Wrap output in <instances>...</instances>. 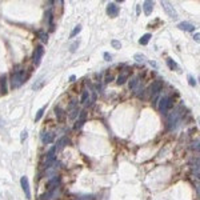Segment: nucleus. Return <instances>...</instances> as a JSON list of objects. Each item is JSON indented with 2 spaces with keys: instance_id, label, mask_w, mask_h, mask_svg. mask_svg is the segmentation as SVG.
Returning <instances> with one entry per match:
<instances>
[{
  "instance_id": "37",
  "label": "nucleus",
  "mask_w": 200,
  "mask_h": 200,
  "mask_svg": "<svg viewBox=\"0 0 200 200\" xmlns=\"http://www.w3.org/2000/svg\"><path fill=\"white\" fill-rule=\"evenodd\" d=\"M193 39H195L196 41H199V32H196L195 35H193Z\"/></svg>"
},
{
  "instance_id": "30",
  "label": "nucleus",
  "mask_w": 200,
  "mask_h": 200,
  "mask_svg": "<svg viewBox=\"0 0 200 200\" xmlns=\"http://www.w3.org/2000/svg\"><path fill=\"white\" fill-rule=\"evenodd\" d=\"M76 107H78V100H75V99H73V100H71V103H70V105H68V110H73V108H76Z\"/></svg>"
},
{
  "instance_id": "36",
  "label": "nucleus",
  "mask_w": 200,
  "mask_h": 200,
  "mask_svg": "<svg viewBox=\"0 0 200 200\" xmlns=\"http://www.w3.org/2000/svg\"><path fill=\"white\" fill-rule=\"evenodd\" d=\"M195 145H192V148L193 150H196V151H199V141H196V143H193Z\"/></svg>"
},
{
  "instance_id": "25",
  "label": "nucleus",
  "mask_w": 200,
  "mask_h": 200,
  "mask_svg": "<svg viewBox=\"0 0 200 200\" xmlns=\"http://www.w3.org/2000/svg\"><path fill=\"white\" fill-rule=\"evenodd\" d=\"M44 111H45V107H41V108H39L38 113H36V116H35V121H39V120L41 119V116H43V113H44Z\"/></svg>"
},
{
  "instance_id": "12",
  "label": "nucleus",
  "mask_w": 200,
  "mask_h": 200,
  "mask_svg": "<svg viewBox=\"0 0 200 200\" xmlns=\"http://www.w3.org/2000/svg\"><path fill=\"white\" fill-rule=\"evenodd\" d=\"M128 79H130V70H128V68H125V70L118 76V80H116V83H118L119 85H121V84H124V83L127 81Z\"/></svg>"
},
{
  "instance_id": "7",
  "label": "nucleus",
  "mask_w": 200,
  "mask_h": 200,
  "mask_svg": "<svg viewBox=\"0 0 200 200\" xmlns=\"http://www.w3.org/2000/svg\"><path fill=\"white\" fill-rule=\"evenodd\" d=\"M161 7L164 8V11L168 13V16L172 19H176L178 18V13H176L175 8H173V5H171V3L168 1H161Z\"/></svg>"
},
{
  "instance_id": "21",
  "label": "nucleus",
  "mask_w": 200,
  "mask_h": 200,
  "mask_svg": "<svg viewBox=\"0 0 200 200\" xmlns=\"http://www.w3.org/2000/svg\"><path fill=\"white\" fill-rule=\"evenodd\" d=\"M90 95H91V92H90V91H84V92L81 93V98H80V101H81L83 104H87V103H88V100H90Z\"/></svg>"
},
{
  "instance_id": "32",
  "label": "nucleus",
  "mask_w": 200,
  "mask_h": 200,
  "mask_svg": "<svg viewBox=\"0 0 200 200\" xmlns=\"http://www.w3.org/2000/svg\"><path fill=\"white\" fill-rule=\"evenodd\" d=\"M188 83H190V85H191V87H195V85H196V80L195 79H193V76H188Z\"/></svg>"
},
{
  "instance_id": "31",
  "label": "nucleus",
  "mask_w": 200,
  "mask_h": 200,
  "mask_svg": "<svg viewBox=\"0 0 200 200\" xmlns=\"http://www.w3.org/2000/svg\"><path fill=\"white\" fill-rule=\"evenodd\" d=\"M133 59L136 60V61H144V55H141V53H135V56H133Z\"/></svg>"
},
{
  "instance_id": "1",
  "label": "nucleus",
  "mask_w": 200,
  "mask_h": 200,
  "mask_svg": "<svg viewBox=\"0 0 200 200\" xmlns=\"http://www.w3.org/2000/svg\"><path fill=\"white\" fill-rule=\"evenodd\" d=\"M25 79H27V75H25L24 70L23 68H19L16 67L15 70L12 71V73H11V88L12 90H16V88L21 87L23 83L25 81Z\"/></svg>"
},
{
  "instance_id": "24",
  "label": "nucleus",
  "mask_w": 200,
  "mask_h": 200,
  "mask_svg": "<svg viewBox=\"0 0 200 200\" xmlns=\"http://www.w3.org/2000/svg\"><path fill=\"white\" fill-rule=\"evenodd\" d=\"M38 35H39V38H40V40H41V41H44V43L48 41V35L44 32V31H39Z\"/></svg>"
},
{
  "instance_id": "10",
  "label": "nucleus",
  "mask_w": 200,
  "mask_h": 200,
  "mask_svg": "<svg viewBox=\"0 0 200 200\" xmlns=\"http://www.w3.org/2000/svg\"><path fill=\"white\" fill-rule=\"evenodd\" d=\"M85 120H87V112H85V111H80V112H79V118H78V120H76V123H75V130L81 128L83 125H84Z\"/></svg>"
},
{
  "instance_id": "2",
  "label": "nucleus",
  "mask_w": 200,
  "mask_h": 200,
  "mask_svg": "<svg viewBox=\"0 0 200 200\" xmlns=\"http://www.w3.org/2000/svg\"><path fill=\"white\" fill-rule=\"evenodd\" d=\"M172 105H173V99L171 96H161L159 99V111L161 113H167L172 108Z\"/></svg>"
},
{
  "instance_id": "28",
  "label": "nucleus",
  "mask_w": 200,
  "mask_h": 200,
  "mask_svg": "<svg viewBox=\"0 0 200 200\" xmlns=\"http://www.w3.org/2000/svg\"><path fill=\"white\" fill-rule=\"evenodd\" d=\"M70 112H71V113H70V118L73 119V118H76V116H78V113L80 112V111H79V108L76 107V108H73V110H71Z\"/></svg>"
},
{
  "instance_id": "4",
  "label": "nucleus",
  "mask_w": 200,
  "mask_h": 200,
  "mask_svg": "<svg viewBox=\"0 0 200 200\" xmlns=\"http://www.w3.org/2000/svg\"><path fill=\"white\" fill-rule=\"evenodd\" d=\"M44 55V48L43 45H36L35 50H33V53H32V63L35 65H39L40 61H41V58Z\"/></svg>"
},
{
  "instance_id": "14",
  "label": "nucleus",
  "mask_w": 200,
  "mask_h": 200,
  "mask_svg": "<svg viewBox=\"0 0 200 200\" xmlns=\"http://www.w3.org/2000/svg\"><path fill=\"white\" fill-rule=\"evenodd\" d=\"M55 136H53L52 132H41V141L44 144H50V143L53 141Z\"/></svg>"
},
{
  "instance_id": "6",
  "label": "nucleus",
  "mask_w": 200,
  "mask_h": 200,
  "mask_svg": "<svg viewBox=\"0 0 200 200\" xmlns=\"http://www.w3.org/2000/svg\"><path fill=\"white\" fill-rule=\"evenodd\" d=\"M161 87H163V80H155V81L150 85V88H148V92H150V95L153 98V96L158 95V93L160 92Z\"/></svg>"
},
{
  "instance_id": "16",
  "label": "nucleus",
  "mask_w": 200,
  "mask_h": 200,
  "mask_svg": "<svg viewBox=\"0 0 200 200\" xmlns=\"http://www.w3.org/2000/svg\"><path fill=\"white\" fill-rule=\"evenodd\" d=\"M178 27L180 28V30H183V31H188V32H192V31H195V25L191 24V23H187V21L179 23Z\"/></svg>"
},
{
  "instance_id": "29",
  "label": "nucleus",
  "mask_w": 200,
  "mask_h": 200,
  "mask_svg": "<svg viewBox=\"0 0 200 200\" xmlns=\"http://www.w3.org/2000/svg\"><path fill=\"white\" fill-rule=\"evenodd\" d=\"M111 44H112V47L116 48V50H120V48H121V43L118 41V40H112V41H111Z\"/></svg>"
},
{
  "instance_id": "5",
  "label": "nucleus",
  "mask_w": 200,
  "mask_h": 200,
  "mask_svg": "<svg viewBox=\"0 0 200 200\" xmlns=\"http://www.w3.org/2000/svg\"><path fill=\"white\" fill-rule=\"evenodd\" d=\"M59 193H60V187H58V188H53V190L47 191L45 193L40 195L39 200H52V199L58 198V196H59Z\"/></svg>"
},
{
  "instance_id": "27",
  "label": "nucleus",
  "mask_w": 200,
  "mask_h": 200,
  "mask_svg": "<svg viewBox=\"0 0 200 200\" xmlns=\"http://www.w3.org/2000/svg\"><path fill=\"white\" fill-rule=\"evenodd\" d=\"M80 31H81V25H76V27H75V28H73V30H72V32H71L70 38H75V36L78 35V33L80 32Z\"/></svg>"
},
{
  "instance_id": "34",
  "label": "nucleus",
  "mask_w": 200,
  "mask_h": 200,
  "mask_svg": "<svg viewBox=\"0 0 200 200\" xmlns=\"http://www.w3.org/2000/svg\"><path fill=\"white\" fill-rule=\"evenodd\" d=\"M76 47H79V40H78V41H75L72 45H71V52H75V51H76Z\"/></svg>"
},
{
  "instance_id": "22",
  "label": "nucleus",
  "mask_w": 200,
  "mask_h": 200,
  "mask_svg": "<svg viewBox=\"0 0 200 200\" xmlns=\"http://www.w3.org/2000/svg\"><path fill=\"white\" fill-rule=\"evenodd\" d=\"M167 65L173 71H179V65L176 61H173L172 59H167Z\"/></svg>"
},
{
  "instance_id": "33",
  "label": "nucleus",
  "mask_w": 200,
  "mask_h": 200,
  "mask_svg": "<svg viewBox=\"0 0 200 200\" xmlns=\"http://www.w3.org/2000/svg\"><path fill=\"white\" fill-rule=\"evenodd\" d=\"M103 56H104V60H107V61H111V60H112V55L108 53V52H104V53H103Z\"/></svg>"
},
{
  "instance_id": "15",
  "label": "nucleus",
  "mask_w": 200,
  "mask_h": 200,
  "mask_svg": "<svg viewBox=\"0 0 200 200\" xmlns=\"http://www.w3.org/2000/svg\"><path fill=\"white\" fill-rule=\"evenodd\" d=\"M139 84H140V78H139L138 75H135V76H132V78H131L128 87H130V90H131V91H135L136 88L139 87Z\"/></svg>"
},
{
  "instance_id": "20",
  "label": "nucleus",
  "mask_w": 200,
  "mask_h": 200,
  "mask_svg": "<svg viewBox=\"0 0 200 200\" xmlns=\"http://www.w3.org/2000/svg\"><path fill=\"white\" fill-rule=\"evenodd\" d=\"M151 38H152V35H151V33H145V35H143L141 38H140L139 43H140L141 45H145V44H148V41H150Z\"/></svg>"
},
{
  "instance_id": "35",
  "label": "nucleus",
  "mask_w": 200,
  "mask_h": 200,
  "mask_svg": "<svg viewBox=\"0 0 200 200\" xmlns=\"http://www.w3.org/2000/svg\"><path fill=\"white\" fill-rule=\"evenodd\" d=\"M27 136H28V132H27V131H23L21 136H20V140H21V141H24V140L27 139Z\"/></svg>"
},
{
  "instance_id": "9",
  "label": "nucleus",
  "mask_w": 200,
  "mask_h": 200,
  "mask_svg": "<svg viewBox=\"0 0 200 200\" xmlns=\"http://www.w3.org/2000/svg\"><path fill=\"white\" fill-rule=\"evenodd\" d=\"M107 13L111 18H116V16L119 15V5H116V3H108Z\"/></svg>"
},
{
  "instance_id": "26",
  "label": "nucleus",
  "mask_w": 200,
  "mask_h": 200,
  "mask_svg": "<svg viewBox=\"0 0 200 200\" xmlns=\"http://www.w3.org/2000/svg\"><path fill=\"white\" fill-rule=\"evenodd\" d=\"M76 200H96V196L93 195H84V196H78Z\"/></svg>"
},
{
  "instance_id": "17",
  "label": "nucleus",
  "mask_w": 200,
  "mask_h": 200,
  "mask_svg": "<svg viewBox=\"0 0 200 200\" xmlns=\"http://www.w3.org/2000/svg\"><path fill=\"white\" fill-rule=\"evenodd\" d=\"M143 10H144V13L145 15H151L152 13V10H153V1H150V0H147V1L143 3Z\"/></svg>"
},
{
  "instance_id": "3",
  "label": "nucleus",
  "mask_w": 200,
  "mask_h": 200,
  "mask_svg": "<svg viewBox=\"0 0 200 200\" xmlns=\"http://www.w3.org/2000/svg\"><path fill=\"white\" fill-rule=\"evenodd\" d=\"M179 120H180V112H179V110L172 111V113H171V115L167 118L168 130H173V128H176V125H178Z\"/></svg>"
},
{
  "instance_id": "23",
  "label": "nucleus",
  "mask_w": 200,
  "mask_h": 200,
  "mask_svg": "<svg viewBox=\"0 0 200 200\" xmlns=\"http://www.w3.org/2000/svg\"><path fill=\"white\" fill-rule=\"evenodd\" d=\"M44 16H45V20L48 21V24L51 25V30H52V19H53V16H52V11L48 10L47 12H45V15H44Z\"/></svg>"
},
{
  "instance_id": "13",
  "label": "nucleus",
  "mask_w": 200,
  "mask_h": 200,
  "mask_svg": "<svg viewBox=\"0 0 200 200\" xmlns=\"http://www.w3.org/2000/svg\"><path fill=\"white\" fill-rule=\"evenodd\" d=\"M7 83H8V76L4 73V75L0 78V91H1L3 95H5V93L8 92V85H7Z\"/></svg>"
},
{
  "instance_id": "18",
  "label": "nucleus",
  "mask_w": 200,
  "mask_h": 200,
  "mask_svg": "<svg viewBox=\"0 0 200 200\" xmlns=\"http://www.w3.org/2000/svg\"><path fill=\"white\" fill-rule=\"evenodd\" d=\"M55 115H56V118H58V120L61 121L65 116V112H64V110H61L60 107H55Z\"/></svg>"
},
{
  "instance_id": "11",
  "label": "nucleus",
  "mask_w": 200,
  "mask_h": 200,
  "mask_svg": "<svg viewBox=\"0 0 200 200\" xmlns=\"http://www.w3.org/2000/svg\"><path fill=\"white\" fill-rule=\"evenodd\" d=\"M60 181H61V179H60V176H53L52 179L50 180V181L47 183V190L48 191H51V190H53V188H58V187H60Z\"/></svg>"
},
{
  "instance_id": "38",
  "label": "nucleus",
  "mask_w": 200,
  "mask_h": 200,
  "mask_svg": "<svg viewBox=\"0 0 200 200\" xmlns=\"http://www.w3.org/2000/svg\"><path fill=\"white\" fill-rule=\"evenodd\" d=\"M75 79H76V78H75V76H73V75L70 78V80H71V81H73V80H75Z\"/></svg>"
},
{
  "instance_id": "8",
  "label": "nucleus",
  "mask_w": 200,
  "mask_h": 200,
  "mask_svg": "<svg viewBox=\"0 0 200 200\" xmlns=\"http://www.w3.org/2000/svg\"><path fill=\"white\" fill-rule=\"evenodd\" d=\"M20 185H21L23 191H24V193H25V198H27V199H31L30 183H28V178H27V176H21V179H20Z\"/></svg>"
},
{
  "instance_id": "19",
  "label": "nucleus",
  "mask_w": 200,
  "mask_h": 200,
  "mask_svg": "<svg viewBox=\"0 0 200 200\" xmlns=\"http://www.w3.org/2000/svg\"><path fill=\"white\" fill-rule=\"evenodd\" d=\"M67 143H70V139H68L67 136H63V138L58 141V144H56V148H58V150H60V148H63L65 144H67Z\"/></svg>"
}]
</instances>
